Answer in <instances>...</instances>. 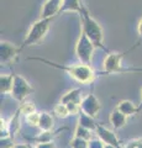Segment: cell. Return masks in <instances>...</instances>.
I'll list each match as a JSON object with an SVG mask.
<instances>
[{
	"mask_svg": "<svg viewBox=\"0 0 142 148\" xmlns=\"http://www.w3.org/2000/svg\"><path fill=\"white\" fill-rule=\"evenodd\" d=\"M53 111H54V114H56L58 117H61V119H66V117H68L71 115L69 110H68V108H67V105L63 104V103H61V104H58V105L54 106V110Z\"/></svg>",
	"mask_w": 142,
	"mask_h": 148,
	"instance_id": "cell-19",
	"label": "cell"
},
{
	"mask_svg": "<svg viewBox=\"0 0 142 148\" xmlns=\"http://www.w3.org/2000/svg\"><path fill=\"white\" fill-rule=\"evenodd\" d=\"M125 148H142V138L130 141V142L126 145Z\"/></svg>",
	"mask_w": 142,
	"mask_h": 148,
	"instance_id": "cell-25",
	"label": "cell"
},
{
	"mask_svg": "<svg viewBox=\"0 0 142 148\" xmlns=\"http://www.w3.org/2000/svg\"><path fill=\"white\" fill-rule=\"evenodd\" d=\"M94 49H95V45L93 43V41L84 32H82L75 45V54L78 59L84 64H90Z\"/></svg>",
	"mask_w": 142,
	"mask_h": 148,
	"instance_id": "cell-4",
	"label": "cell"
},
{
	"mask_svg": "<svg viewBox=\"0 0 142 148\" xmlns=\"http://www.w3.org/2000/svg\"><path fill=\"white\" fill-rule=\"evenodd\" d=\"M54 17H49V18H40L38 21H36L35 24L31 26V29L29 30L26 35V38L24 40L21 47H20V52L24 48L29 47V46H34L40 43L41 41L45 38V36L47 35V32L51 26V22L53 21Z\"/></svg>",
	"mask_w": 142,
	"mask_h": 148,
	"instance_id": "cell-3",
	"label": "cell"
},
{
	"mask_svg": "<svg viewBox=\"0 0 142 148\" xmlns=\"http://www.w3.org/2000/svg\"><path fill=\"white\" fill-rule=\"evenodd\" d=\"M116 108L121 111L123 115H126L127 117L130 116H134V115L139 114V109H137V106H135L134 103H131L129 100H122L120 103L117 104Z\"/></svg>",
	"mask_w": 142,
	"mask_h": 148,
	"instance_id": "cell-13",
	"label": "cell"
},
{
	"mask_svg": "<svg viewBox=\"0 0 142 148\" xmlns=\"http://www.w3.org/2000/svg\"><path fill=\"white\" fill-rule=\"evenodd\" d=\"M20 111L25 115V116H26V115H30V114L35 112V105H34V103H21Z\"/></svg>",
	"mask_w": 142,
	"mask_h": 148,
	"instance_id": "cell-22",
	"label": "cell"
},
{
	"mask_svg": "<svg viewBox=\"0 0 142 148\" xmlns=\"http://www.w3.org/2000/svg\"><path fill=\"white\" fill-rule=\"evenodd\" d=\"M61 103L63 104H69V103H77L82 104V98H80V89H73L64 94L61 99Z\"/></svg>",
	"mask_w": 142,
	"mask_h": 148,
	"instance_id": "cell-16",
	"label": "cell"
},
{
	"mask_svg": "<svg viewBox=\"0 0 142 148\" xmlns=\"http://www.w3.org/2000/svg\"><path fill=\"white\" fill-rule=\"evenodd\" d=\"M88 142L89 141L83 140V138L74 137V140L71 142V147L72 148H88Z\"/></svg>",
	"mask_w": 142,
	"mask_h": 148,
	"instance_id": "cell-21",
	"label": "cell"
},
{
	"mask_svg": "<svg viewBox=\"0 0 142 148\" xmlns=\"http://www.w3.org/2000/svg\"><path fill=\"white\" fill-rule=\"evenodd\" d=\"M74 137H79V138H83V140L90 141V140H91V130L85 128V127L82 126V125L78 123V126H77V128H75Z\"/></svg>",
	"mask_w": 142,
	"mask_h": 148,
	"instance_id": "cell-18",
	"label": "cell"
},
{
	"mask_svg": "<svg viewBox=\"0 0 142 148\" xmlns=\"http://www.w3.org/2000/svg\"><path fill=\"white\" fill-rule=\"evenodd\" d=\"M63 0H46L41 9V18L56 17L62 9Z\"/></svg>",
	"mask_w": 142,
	"mask_h": 148,
	"instance_id": "cell-9",
	"label": "cell"
},
{
	"mask_svg": "<svg viewBox=\"0 0 142 148\" xmlns=\"http://www.w3.org/2000/svg\"><path fill=\"white\" fill-rule=\"evenodd\" d=\"M30 148H36V147H30Z\"/></svg>",
	"mask_w": 142,
	"mask_h": 148,
	"instance_id": "cell-31",
	"label": "cell"
},
{
	"mask_svg": "<svg viewBox=\"0 0 142 148\" xmlns=\"http://www.w3.org/2000/svg\"><path fill=\"white\" fill-rule=\"evenodd\" d=\"M97 133H98V137L105 143V145H110V146H114L116 148H121L117 136L115 135V132L111 131V130H109L105 126H102V125L98 123Z\"/></svg>",
	"mask_w": 142,
	"mask_h": 148,
	"instance_id": "cell-10",
	"label": "cell"
},
{
	"mask_svg": "<svg viewBox=\"0 0 142 148\" xmlns=\"http://www.w3.org/2000/svg\"><path fill=\"white\" fill-rule=\"evenodd\" d=\"M20 53V48H17L15 45H12L6 41L0 42V61L1 64H10L16 59Z\"/></svg>",
	"mask_w": 142,
	"mask_h": 148,
	"instance_id": "cell-7",
	"label": "cell"
},
{
	"mask_svg": "<svg viewBox=\"0 0 142 148\" xmlns=\"http://www.w3.org/2000/svg\"><path fill=\"white\" fill-rule=\"evenodd\" d=\"M79 125H82L83 127L88 128V130H91V131H97V126H98V123H95V121H94V117H91L84 112L80 114Z\"/></svg>",
	"mask_w": 142,
	"mask_h": 148,
	"instance_id": "cell-17",
	"label": "cell"
},
{
	"mask_svg": "<svg viewBox=\"0 0 142 148\" xmlns=\"http://www.w3.org/2000/svg\"><path fill=\"white\" fill-rule=\"evenodd\" d=\"M123 54H126V53H109L106 57H105L104 62H103L104 72L110 73V74L123 72L122 64H121Z\"/></svg>",
	"mask_w": 142,
	"mask_h": 148,
	"instance_id": "cell-6",
	"label": "cell"
},
{
	"mask_svg": "<svg viewBox=\"0 0 142 148\" xmlns=\"http://www.w3.org/2000/svg\"><path fill=\"white\" fill-rule=\"evenodd\" d=\"M25 117H26V122L29 125H31V126H38L41 114L37 112V111H35V112L30 114V115H26Z\"/></svg>",
	"mask_w": 142,
	"mask_h": 148,
	"instance_id": "cell-20",
	"label": "cell"
},
{
	"mask_svg": "<svg viewBox=\"0 0 142 148\" xmlns=\"http://www.w3.org/2000/svg\"><path fill=\"white\" fill-rule=\"evenodd\" d=\"M105 148H116V147H114V146H110V145H105Z\"/></svg>",
	"mask_w": 142,
	"mask_h": 148,
	"instance_id": "cell-30",
	"label": "cell"
},
{
	"mask_svg": "<svg viewBox=\"0 0 142 148\" xmlns=\"http://www.w3.org/2000/svg\"><path fill=\"white\" fill-rule=\"evenodd\" d=\"M137 109H139V114L142 111V90H141V103H140V105L137 106Z\"/></svg>",
	"mask_w": 142,
	"mask_h": 148,
	"instance_id": "cell-29",
	"label": "cell"
},
{
	"mask_svg": "<svg viewBox=\"0 0 142 148\" xmlns=\"http://www.w3.org/2000/svg\"><path fill=\"white\" fill-rule=\"evenodd\" d=\"M88 148H105V143L98 138V140H91L88 142Z\"/></svg>",
	"mask_w": 142,
	"mask_h": 148,
	"instance_id": "cell-23",
	"label": "cell"
},
{
	"mask_svg": "<svg viewBox=\"0 0 142 148\" xmlns=\"http://www.w3.org/2000/svg\"><path fill=\"white\" fill-rule=\"evenodd\" d=\"M126 122H127V116L123 115L117 108H115L111 111V114H110V123H111L114 130L122 128L126 125Z\"/></svg>",
	"mask_w": 142,
	"mask_h": 148,
	"instance_id": "cell-11",
	"label": "cell"
},
{
	"mask_svg": "<svg viewBox=\"0 0 142 148\" xmlns=\"http://www.w3.org/2000/svg\"><path fill=\"white\" fill-rule=\"evenodd\" d=\"M53 117L51 114L48 112H42L41 114V117H40V123H38V127L42 130V132H48L53 128Z\"/></svg>",
	"mask_w": 142,
	"mask_h": 148,
	"instance_id": "cell-15",
	"label": "cell"
},
{
	"mask_svg": "<svg viewBox=\"0 0 142 148\" xmlns=\"http://www.w3.org/2000/svg\"><path fill=\"white\" fill-rule=\"evenodd\" d=\"M80 18H82V32L89 37V38L93 41V43L95 45V47H99V48H103V49H106L103 45V38H104V35H103V29L97 21L94 20L91 15L89 14V10L85 8V5L83 6L80 11Z\"/></svg>",
	"mask_w": 142,
	"mask_h": 148,
	"instance_id": "cell-2",
	"label": "cell"
},
{
	"mask_svg": "<svg viewBox=\"0 0 142 148\" xmlns=\"http://www.w3.org/2000/svg\"><path fill=\"white\" fill-rule=\"evenodd\" d=\"M14 142L10 137H1V148H14Z\"/></svg>",
	"mask_w": 142,
	"mask_h": 148,
	"instance_id": "cell-24",
	"label": "cell"
},
{
	"mask_svg": "<svg viewBox=\"0 0 142 148\" xmlns=\"http://www.w3.org/2000/svg\"><path fill=\"white\" fill-rule=\"evenodd\" d=\"M84 4L80 0H63L62 3V9L61 12H66V11H74L80 14L82 9H83Z\"/></svg>",
	"mask_w": 142,
	"mask_h": 148,
	"instance_id": "cell-14",
	"label": "cell"
},
{
	"mask_svg": "<svg viewBox=\"0 0 142 148\" xmlns=\"http://www.w3.org/2000/svg\"><path fill=\"white\" fill-rule=\"evenodd\" d=\"M14 86V74H1L0 77V90L1 94H11Z\"/></svg>",
	"mask_w": 142,
	"mask_h": 148,
	"instance_id": "cell-12",
	"label": "cell"
},
{
	"mask_svg": "<svg viewBox=\"0 0 142 148\" xmlns=\"http://www.w3.org/2000/svg\"><path fill=\"white\" fill-rule=\"evenodd\" d=\"M137 32H139V36H140V38L142 40V17L140 18V21H139V25H137Z\"/></svg>",
	"mask_w": 142,
	"mask_h": 148,
	"instance_id": "cell-27",
	"label": "cell"
},
{
	"mask_svg": "<svg viewBox=\"0 0 142 148\" xmlns=\"http://www.w3.org/2000/svg\"><path fill=\"white\" fill-rule=\"evenodd\" d=\"M36 148H56L53 145V142L51 141H47V142H40L37 146H36Z\"/></svg>",
	"mask_w": 142,
	"mask_h": 148,
	"instance_id": "cell-26",
	"label": "cell"
},
{
	"mask_svg": "<svg viewBox=\"0 0 142 148\" xmlns=\"http://www.w3.org/2000/svg\"><path fill=\"white\" fill-rule=\"evenodd\" d=\"M80 109H82V112L89 115L91 117H95L99 114L100 109H102V105H100L99 100L94 94H88L85 98L82 99Z\"/></svg>",
	"mask_w": 142,
	"mask_h": 148,
	"instance_id": "cell-8",
	"label": "cell"
},
{
	"mask_svg": "<svg viewBox=\"0 0 142 148\" xmlns=\"http://www.w3.org/2000/svg\"><path fill=\"white\" fill-rule=\"evenodd\" d=\"M30 59L47 63L51 67L61 69V71L66 72L67 74H69L73 79L77 80L78 83H80V84H90V83L94 82L95 77H97V74H95V72L91 69V67L89 66V64L80 63V64H74V66H61V64L46 61V59H42V58H30Z\"/></svg>",
	"mask_w": 142,
	"mask_h": 148,
	"instance_id": "cell-1",
	"label": "cell"
},
{
	"mask_svg": "<svg viewBox=\"0 0 142 148\" xmlns=\"http://www.w3.org/2000/svg\"><path fill=\"white\" fill-rule=\"evenodd\" d=\"M14 148H30L27 145H15L14 146Z\"/></svg>",
	"mask_w": 142,
	"mask_h": 148,
	"instance_id": "cell-28",
	"label": "cell"
},
{
	"mask_svg": "<svg viewBox=\"0 0 142 148\" xmlns=\"http://www.w3.org/2000/svg\"><path fill=\"white\" fill-rule=\"evenodd\" d=\"M35 90L34 88L29 84L25 78H22L20 75H14V86L11 95L19 103H24V100L29 96L30 94H32Z\"/></svg>",
	"mask_w": 142,
	"mask_h": 148,
	"instance_id": "cell-5",
	"label": "cell"
}]
</instances>
